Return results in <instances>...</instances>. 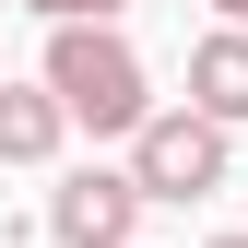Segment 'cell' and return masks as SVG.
<instances>
[{
	"label": "cell",
	"mask_w": 248,
	"mask_h": 248,
	"mask_svg": "<svg viewBox=\"0 0 248 248\" xmlns=\"http://www.w3.org/2000/svg\"><path fill=\"white\" fill-rule=\"evenodd\" d=\"M201 248H248V236H201Z\"/></svg>",
	"instance_id": "8"
},
{
	"label": "cell",
	"mask_w": 248,
	"mask_h": 248,
	"mask_svg": "<svg viewBox=\"0 0 248 248\" xmlns=\"http://www.w3.org/2000/svg\"><path fill=\"white\" fill-rule=\"evenodd\" d=\"M142 189H130V166H71L47 189V236L59 248H142Z\"/></svg>",
	"instance_id": "3"
},
{
	"label": "cell",
	"mask_w": 248,
	"mask_h": 248,
	"mask_svg": "<svg viewBox=\"0 0 248 248\" xmlns=\"http://www.w3.org/2000/svg\"><path fill=\"white\" fill-rule=\"evenodd\" d=\"M59 142H71V118L47 83H0V166H47Z\"/></svg>",
	"instance_id": "5"
},
{
	"label": "cell",
	"mask_w": 248,
	"mask_h": 248,
	"mask_svg": "<svg viewBox=\"0 0 248 248\" xmlns=\"http://www.w3.org/2000/svg\"><path fill=\"white\" fill-rule=\"evenodd\" d=\"M213 12H225V24H248V0H213Z\"/></svg>",
	"instance_id": "7"
},
{
	"label": "cell",
	"mask_w": 248,
	"mask_h": 248,
	"mask_svg": "<svg viewBox=\"0 0 248 248\" xmlns=\"http://www.w3.org/2000/svg\"><path fill=\"white\" fill-rule=\"evenodd\" d=\"M24 12H36V24H118L130 0H24Z\"/></svg>",
	"instance_id": "6"
},
{
	"label": "cell",
	"mask_w": 248,
	"mask_h": 248,
	"mask_svg": "<svg viewBox=\"0 0 248 248\" xmlns=\"http://www.w3.org/2000/svg\"><path fill=\"white\" fill-rule=\"evenodd\" d=\"M189 107L213 130H248V24H213L189 47Z\"/></svg>",
	"instance_id": "4"
},
{
	"label": "cell",
	"mask_w": 248,
	"mask_h": 248,
	"mask_svg": "<svg viewBox=\"0 0 248 248\" xmlns=\"http://www.w3.org/2000/svg\"><path fill=\"white\" fill-rule=\"evenodd\" d=\"M36 83L59 95V118H71V130H95V142H130L142 107H154V71H142V47L118 36V24H47Z\"/></svg>",
	"instance_id": "1"
},
{
	"label": "cell",
	"mask_w": 248,
	"mask_h": 248,
	"mask_svg": "<svg viewBox=\"0 0 248 248\" xmlns=\"http://www.w3.org/2000/svg\"><path fill=\"white\" fill-rule=\"evenodd\" d=\"M236 177V130H213L201 107H142V130H130V189L142 201H213Z\"/></svg>",
	"instance_id": "2"
}]
</instances>
